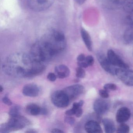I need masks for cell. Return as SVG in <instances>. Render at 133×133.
<instances>
[{"label":"cell","instance_id":"8fae6325","mask_svg":"<svg viewBox=\"0 0 133 133\" xmlns=\"http://www.w3.org/2000/svg\"><path fill=\"white\" fill-rule=\"evenodd\" d=\"M39 92V88L38 85L34 84L25 85L22 90L23 95L29 97H36L38 95Z\"/></svg>","mask_w":133,"mask_h":133},{"label":"cell","instance_id":"836d02e7","mask_svg":"<svg viewBox=\"0 0 133 133\" xmlns=\"http://www.w3.org/2000/svg\"><path fill=\"white\" fill-rule=\"evenodd\" d=\"M86 0H75V1L79 4H82Z\"/></svg>","mask_w":133,"mask_h":133},{"label":"cell","instance_id":"ffe728a7","mask_svg":"<svg viewBox=\"0 0 133 133\" xmlns=\"http://www.w3.org/2000/svg\"><path fill=\"white\" fill-rule=\"evenodd\" d=\"M124 5V11L128 14L133 13V0H127Z\"/></svg>","mask_w":133,"mask_h":133},{"label":"cell","instance_id":"277c9868","mask_svg":"<svg viewBox=\"0 0 133 133\" xmlns=\"http://www.w3.org/2000/svg\"><path fill=\"white\" fill-rule=\"evenodd\" d=\"M53 104L58 108H64L69 105L70 100L63 90L54 92L51 96Z\"/></svg>","mask_w":133,"mask_h":133},{"label":"cell","instance_id":"1f68e13d","mask_svg":"<svg viewBox=\"0 0 133 133\" xmlns=\"http://www.w3.org/2000/svg\"><path fill=\"white\" fill-rule=\"evenodd\" d=\"M85 56L84 54H81L78 56L77 58V60L78 62H82V61H84L85 60Z\"/></svg>","mask_w":133,"mask_h":133},{"label":"cell","instance_id":"d590c367","mask_svg":"<svg viewBox=\"0 0 133 133\" xmlns=\"http://www.w3.org/2000/svg\"><path fill=\"white\" fill-rule=\"evenodd\" d=\"M4 90V88H3V87H2V86H1V87H0V92H2V91H3Z\"/></svg>","mask_w":133,"mask_h":133},{"label":"cell","instance_id":"5b68a950","mask_svg":"<svg viewBox=\"0 0 133 133\" xmlns=\"http://www.w3.org/2000/svg\"><path fill=\"white\" fill-rule=\"evenodd\" d=\"M129 68H117L116 75L126 85L133 86V70Z\"/></svg>","mask_w":133,"mask_h":133},{"label":"cell","instance_id":"9a60e30c","mask_svg":"<svg viewBox=\"0 0 133 133\" xmlns=\"http://www.w3.org/2000/svg\"><path fill=\"white\" fill-rule=\"evenodd\" d=\"M42 108L35 103H30L26 107L25 111L27 113L32 116H37L41 114Z\"/></svg>","mask_w":133,"mask_h":133},{"label":"cell","instance_id":"9c48e42d","mask_svg":"<svg viewBox=\"0 0 133 133\" xmlns=\"http://www.w3.org/2000/svg\"><path fill=\"white\" fill-rule=\"evenodd\" d=\"M107 58L110 63L115 66H117L120 68H129L128 65L124 63L112 50H108Z\"/></svg>","mask_w":133,"mask_h":133},{"label":"cell","instance_id":"7c38bea8","mask_svg":"<svg viewBox=\"0 0 133 133\" xmlns=\"http://www.w3.org/2000/svg\"><path fill=\"white\" fill-rule=\"evenodd\" d=\"M130 116V111L129 109L127 107H121L117 110L116 119L117 122L122 123L127 121Z\"/></svg>","mask_w":133,"mask_h":133},{"label":"cell","instance_id":"d6986e66","mask_svg":"<svg viewBox=\"0 0 133 133\" xmlns=\"http://www.w3.org/2000/svg\"><path fill=\"white\" fill-rule=\"evenodd\" d=\"M127 0H104L107 5L110 7H118L124 5Z\"/></svg>","mask_w":133,"mask_h":133},{"label":"cell","instance_id":"e575fe53","mask_svg":"<svg viewBox=\"0 0 133 133\" xmlns=\"http://www.w3.org/2000/svg\"><path fill=\"white\" fill-rule=\"evenodd\" d=\"M25 133H37V131L35 130H29L25 131Z\"/></svg>","mask_w":133,"mask_h":133},{"label":"cell","instance_id":"7402d4cb","mask_svg":"<svg viewBox=\"0 0 133 133\" xmlns=\"http://www.w3.org/2000/svg\"><path fill=\"white\" fill-rule=\"evenodd\" d=\"M130 131V128L127 124H125L124 123L121 124L118 127L117 130V133H128Z\"/></svg>","mask_w":133,"mask_h":133},{"label":"cell","instance_id":"3957f363","mask_svg":"<svg viewBox=\"0 0 133 133\" xmlns=\"http://www.w3.org/2000/svg\"><path fill=\"white\" fill-rule=\"evenodd\" d=\"M30 124L31 122L28 119L21 115L11 117L7 123L1 125L0 132L6 133L18 130L24 128Z\"/></svg>","mask_w":133,"mask_h":133},{"label":"cell","instance_id":"f546056e","mask_svg":"<svg viewBox=\"0 0 133 133\" xmlns=\"http://www.w3.org/2000/svg\"><path fill=\"white\" fill-rule=\"evenodd\" d=\"M82 113H83V110H82L81 107H80L76 110L75 115L77 117H80L81 116Z\"/></svg>","mask_w":133,"mask_h":133},{"label":"cell","instance_id":"f1b7e54d","mask_svg":"<svg viewBox=\"0 0 133 133\" xmlns=\"http://www.w3.org/2000/svg\"><path fill=\"white\" fill-rule=\"evenodd\" d=\"M47 79L51 82H54L56 81L57 76L55 74L52 73H50L47 76Z\"/></svg>","mask_w":133,"mask_h":133},{"label":"cell","instance_id":"7a4b0ae2","mask_svg":"<svg viewBox=\"0 0 133 133\" xmlns=\"http://www.w3.org/2000/svg\"><path fill=\"white\" fill-rule=\"evenodd\" d=\"M66 45V39L63 33L54 30L47 32L34 45L36 55L43 62L48 61L62 52Z\"/></svg>","mask_w":133,"mask_h":133},{"label":"cell","instance_id":"52a82bcc","mask_svg":"<svg viewBox=\"0 0 133 133\" xmlns=\"http://www.w3.org/2000/svg\"><path fill=\"white\" fill-rule=\"evenodd\" d=\"M63 91L71 101L82 95L84 91V88L81 85L75 84L67 87Z\"/></svg>","mask_w":133,"mask_h":133},{"label":"cell","instance_id":"603a6c76","mask_svg":"<svg viewBox=\"0 0 133 133\" xmlns=\"http://www.w3.org/2000/svg\"><path fill=\"white\" fill-rule=\"evenodd\" d=\"M76 70V76L78 78H83L85 77V72L83 68L78 67Z\"/></svg>","mask_w":133,"mask_h":133},{"label":"cell","instance_id":"4dcf8cb0","mask_svg":"<svg viewBox=\"0 0 133 133\" xmlns=\"http://www.w3.org/2000/svg\"><path fill=\"white\" fill-rule=\"evenodd\" d=\"M78 65L80 67L82 68H86L89 66L87 64V63L85 62V61H82V62H78Z\"/></svg>","mask_w":133,"mask_h":133},{"label":"cell","instance_id":"d4e9b609","mask_svg":"<svg viewBox=\"0 0 133 133\" xmlns=\"http://www.w3.org/2000/svg\"><path fill=\"white\" fill-rule=\"evenodd\" d=\"M64 121L66 123L71 125H74L75 122V119L71 116H66L64 118Z\"/></svg>","mask_w":133,"mask_h":133},{"label":"cell","instance_id":"ba28073f","mask_svg":"<svg viewBox=\"0 0 133 133\" xmlns=\"http://www.w3.org/2000/svg\"><path fill=\"white\" fill-rule=\"evenodd\" d=\"M93 108L98 115H103L109 111L110 108V103L105 99H98L94 102Z\"/></svg>","mask_w":133,"mask_h":133},{"label":"cell","instance_id":"8992f818","mask_svg":"<svg viewBox=\"0 0 133 133\" xmlns=\"http://www.w3.org/2000/svg\"><path fill=\"white\" fill-rule=\"evenodd\" d=\"M28 4L31 9L34 11H43L50 7L54 0H28Z\"/></svg>","mask_w":133,"mask_h":133},{"label":"cell","instance_id":"5bb4252c","mask_svg":"<svg viewBox=\"0 0 133 133\" xmlns=\"http://www.w3.org/2000/svg\"><path fill=\"white\" fill-rule=\"evenodd\" d=\"M55 70L57 77L59 78H64L70 75V69L66 65L63 64L56 66Z\"/></svg>","mask_w":133,"mask_h":133},{"label":"cell","instance_id":"d6a6232c","mask_svg":"<svg viewBox=\"0 0 133 133\" xmlns=\"http://www.w3.org/2000/svg\"><path fill=\"white\" fill-rule=\"evenodd\" d=\"M51 133H64V131H63L61 130L58 129V128H54L52 130V131H51Z\"/></svg>","mask_w":133,"mask_h":133},{"label":"cell","instance_id":"4316f807","mask_svg":"<svg viewBox=\"0 0 133 133\" xmlns=\"http://www.w3.org/2000/svg\"><path fill=\"white\" fill-rule=\"evenodd\" d=\"M99 95L104 98H109V91L105 90V89H101L99 91Z\"/></svg>","mask_w":133,"mask_h":133},{"label":"cell","instance_id":"83f0119b","mask_svg":"<svg viewBox=\"0 0 133 133\" xmlns=\"http://www.w3.org/2000/svg\"><path fill=\"white\" fill-rule=\"evenodd\" d=\"M2 101L4 104L8 105H11L12 104V102L11 100L7 95H6V96H4L2 98Z\"/></svg>","mask_w":133,"mask_h":133},{"label":"cell","instance_id":"ac0fdd59","mask_svg":"<svg viewBox=\"0 0 133 133\" xmlns=\"http://www.w3.org/2000/svg\"><path fill=\"white\" fill-rule=\"evenodd\" d=\"M124 39L128 43H133V24L126 29L124 34Z\"/></svg>","mask_w":133,"mask_h":133},{"label":"cell","instance_id":"30bf717a","mask_svg":"<svg viewBox=\"0 0 133 133\" xmlns=\"http://www.w3.org/2000/svg\"><path fill=\"white\" fill-rule=\"evenodd\" d=\"M98 59L102 68L108 73L112 75H116L117 68L110 62L107 57L102 54H99Z\"/></svg>","mask_w":133,"mask_h":133},{"label":"cell","instance_id":"6da1fadb","mask_svg":"<svg viewBox=\"0 0 133 133\" xmlns=\"http://www.w3.org/2000/svg\"><path fill=\"white\" fill-rule=\"evenodd\" d=\"M43 63L35 61L30 55L17 52L9 55L2 66L3 71L11 77L31 78L39 75L45 69Z\"/></svg>","mask_w":133,"mask_h":133},{"label":"cell","instance_id":"4fadbf2b","mask_svg":"<svg viewBox=\"0 0 133 133\" xmlns=\"http://www.w3.org/2000/svg\"><path fill=\"white\" fill-rule=\"evenodd\" d=\"M85 130L88 133H102V128L99 123L94 120H90L85 124Z\"/></svg>","mask_w":133,"mask_h":133},{"label":"cell","instance_id":"e0dca14e","mask_svg":"<svg viewBox=\"0 0 133 133\" xmlns=\"http://www.w3.org/2000/svg\"><path fill=\"white\" fill-rule=\"evenodd\" d=\"M102 123L107 133H112L116 130L114 122L110 119L105 118L102 120Z\"/></svg>","mask_w":133,"mask_h":133},{"label":"cell","instance_id":"484cf974","mask_svg":"<svg viewBox=\"0 0 133 133\" xmlns=\"http://www.w3.org/2000/svg\"><path fill=\"white\" fill-rule=\"evenodd\" d=\"M85 62L87 63L88 65L89 66H91L94 63V59L93 57L91 56H88L85 57Z\"/></svg>","mask_w":133,"mask_h":133},{"label":"cell","instance_id":"44dd1931","mask_svg":"<svg viewBox=\"0 0 133 133\" xmlns=\"http://www.w3.org/2000/svg\"><path fill=\"white\" fill-rule=\"evenodd\" d=\"M21 107L18 105H15L11 108L9 111V114L11 117L15 116L20 115Z\"/></svg>","mask_w":133,"mask_h":133},{"label":"cell","instance_id":"cb8c5ba5","mask_svg":"<svg viewBox=\"0 0 133 133\" xmlns=\"http://www.w3.org/2000/svg\"><path fill=\"white\" fill-rule=\"evenodd\" d=\"M104 89L109 92L110 90L115 91L117 89V87L115 84L109 83L105 85L104 86Z\"/></svg>","mask_w":133,"mask_h":133},{"label":"cell","instance_id":"2e32d148","mask_svg":"<svg viewBox=\"0 0 133 133\" xmlns=\"http://www.w3.org/2000/svg\"><path fill=\"white\" fill-rule=\"evenodd\" d=\"M81 33L83 42L84 43L87 49L89 51H91L92 50V42L89 34L83 28L81 29Z\"/></svg>","mask_w":133,"mask_h":133}]
</instances>
